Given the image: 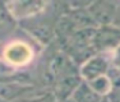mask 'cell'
I'll list each match as a JSON object with an SVG mask.
<instances>
[{"label":"cell","instance_id":"cell-1","mask_svg":"<svg viewBox=\"0 0 120 102\" xmlns=\"http://www.w3.org/2000/svg\"><path fill=\"white\" fill-rule=\"evenodd\" d=\"M50 0H8L5 7L15 21H26L42 14Z\"/></svg>","mask_w":120,"mask_h":102},{"label":"cell","instance_id":"cell-2","mask_svg":"<svg viewBox=\"0 0 120 102\" xmlns=\"http://www.w3.org/2000/svg\"><path fill=\"white\" fill-rule=\"evenodd\" d=\"M4 61L10 66H24L31 63L33 51L24 41H13L3 51Z\"/></svg>","mask_w":120,"mask_h":102},{"label":"cell","instance_id":"cell-3","mask_svg":"<svg viewBox=\"0 0 120 102\" xmlns=\"http://www.w3.org/2000/svg\"><path fill=\"white\" fill-rule=\"evenodd\" d=\"M91 44L101 51L116 50L120 46V28L111 24L101 26L100 29L93 32Z\"/></svg>","mask_w":120,"mask_h":102},{"label":"cell","instance_id":"cell-4","mask_svg":"<svg viewBox=\"0 0 120 102\" xmlns=\"http://www.w3.org/2000/svg\"><path fill=\"white\" fill-rule=\"evenodd\" d=\"M110 61L104 55H95L86 60L81 66V75L86 82H90L100 75L107 74Z\"/></svg>","mask_w":120,"mask_h":102},{"label":"cell","instance_id":"cell-5","mask_svg":"<svg viewBox=\"0 0 120 102\" xmlns=\"http://www.w3.org/2000/svg\"><path fill=\"white\" fill-rule=\"evenodd\" d=\"M88 13L93 22L97 24H111L112 19L116 15V9L110 1L107 0H95L88 7Z\"/></svg>","mask_w":120,"mask_h":102},{"label":"cell","instance_id":"cell-6","mask_svg":"<svg viewBox=\"0 0 120 102\" xmlns=\"http://www.w3.org/2000/svg\"><path fill=\"white\" fill-rule=\"evenodd\" d=\"M70 97L73 102H101L102 100L101 96L91 88L86 80L78 84V87L73 91Z\"/></svg>","mask_w":120,"mask_h":102},{"label":"cell","instance_id":"cell-7","mask_svg":"<svg viewBox=\"0 0 120 102\" xmlns=\"http://www.w3.org/2000/svg\"><path fill=\"white\" fill-rule=\"evenodd\" d=\"M90 84V87L95 91L96 93H98L101 97L109 95L112 89V80L111 78H109L107 74H104V75H100L97 78L92 79V80L87 82Z\"/></svg>","mask_w":120,"mask_h":102},{"label":"cell","instance_id":"cell-8","mask_svg":"<svg viewBox=\"0 0 120 102\" xmlns=\"http://www.w3.org/2000/svg\"><path fill=\"white\" fill-rule=\"evenodd\" d=\"M15 19L12 17V14L9 13V10L7 9L3 3H0V33H5L14 27Z\"/></svg>","mask_w":120,"mask_h":102},{"label":"cell","instance_id":"cell-9","mask_svg":"<svg viewBox=\"0 0 120 102\" xmlns=\"http://www.w3.org/2000/svg\"><path fill=\"white\" fill-rule=\"evenodd\" d=\"M95 0H70V4L75 9H81L83 7H90Z\"/></svg>","mask_w":120,"mask_h":102},{"label":"cell","instance_id":"cell-10","mask_svg":"<svg viewBox=\"0 0 120 102\" xmlns=\"http://www.w3.org/2000/svg\"><path fill=\"white\" fill-rule=\"evenodd\" d=\"M116 61H118V64H119V66H120V46L116 49V59H115Z\"/></svg>","mask_w":120,"mask_h":102},{"label":"cell","instance_id":"cell-11","mask_svg":"<svg viewBox=\"0 0 120 102\" xmlns=\"http://www.w3.org/2000/svg\"><path fill=\"white\" fill-rule=\"evenodd\" d=\"M116 17H120V12H116V15H115V18Z\"/></svg>","mask_w":120,"mask_h":102}]
</instances>
